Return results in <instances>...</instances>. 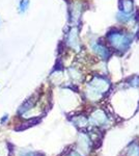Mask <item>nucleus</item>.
Listing matches in <instances>:
<instances>
[{"instance_id":"nucleus-1","label":"nucleus","mask_w":139,"mask_h":156,"mask_svg":"<svg viewBox=\"0 0 139 156\" xmlns=\"http://www.w3.org/2000/svg\"><path fill=\"white\" fill-rule=\"evenodd\" d=\"M110 40L112 42V44L116 46L117 48H123V47L127 46L128 44V41L126 39L125 36H122V34H112L110 37Z\"/></svg>"},{"instance_id":"nucleus-2","label":"nucleus","mask_w":139,"mask_h":156,"mask_svg":"<svg viewBox=\"0 0 139 156\" xmlns=\"http://www.w3.org/2000/svg\"><path fill=\"white\" fill-rule=\"evenodd\" d=\"M92 121L93 123H96V124H103V123L106 122V117L104 115V112H101V110H98V112H96L95 114L92 115Z\"/></svg>"},{"instance_id":"nucleus-3","label":"nucleus","mask_w":139,"mask_h":156,"mask_svg":"<svg viewBox=\"0 0 139 156\" xmlns=\"http://www.w3.org/2000/svg\"><path fill=\"white\" fill-rule=\"evenodd\" d=\"M33 103H34V101H33V100H32V99L27 100V101L25 102L21 107H20L19 112H20V114H24V112H28V110L31 109V107L33 106Z\"/></svg>"},{"instance_id":"nucleus-4","label":"nucleus","mask_w":139,"mask_h":156,"mask_svg":"<svg viewBox=\"0 0 139 156\" xmlns=\"http://www.w3.org/2000/svg\"><path fill=\"white\" fill-rule=\"evenodd\" d=\"M68 41H69V45L72 47H76L77 45V42H78V39H77V34H76V30L73 29L72 31L69 34V37H68Z\"/></svg>"},{"instance_id":"nucleus-5","label":"nucleus","mask_w":139,"mask_h":156,"mask_svg":"<svg viewBox=\"0 0 139 156\" xmlns=\"http://www.w3.org/2000/svg\"><path fill=\"white\" fill-rule=\"evenodd\" d=\"M29 6V0H21L19 4V11L20 12H24L27 11Z\"/></svg>"},{"instance_id":"nucleus-6","label":"nucleus","mask_w":139,"mask_h":156,"mask_svg":"<svg viewBox=\"0 0 139 156\" xmlns=\"http://www.w3.org/2000/svg\"><path fill=\"white\" fill-rule=\"evenodd\" d=\"M129 156H139V147L137 145H134L133 148H131Z\"/></svg>"},{"instance_id":"nucleus-7","label":"nucleus","mask_w":139,"mask_h":156,"mask_svg":"<svg viewBox=\"0 0 139 156\" xmlns=\"http://www.w3.org/2000/svg\"><path fill=\"white\" fill-rule=\"evenodd\" d=\"M7 118H9V117H7V115H4V118H3V119H2V120H1V123L5 122V121L7 120Z\"/></svg>"},{"instance_id":"nucleus-8","label":"nucleus","mask_w":139,"mask_h":156,"mask_svg":"<svg viewBox=\"0 0 139 156\" xmlns=\"http://www.w3.org/2000/svg\"><path fill=\"white\" fill-rule=\"evenodd\" d=\"M71 156H80L79 154H77V153H72V155Z\"/></svg>"}]
</instances>
